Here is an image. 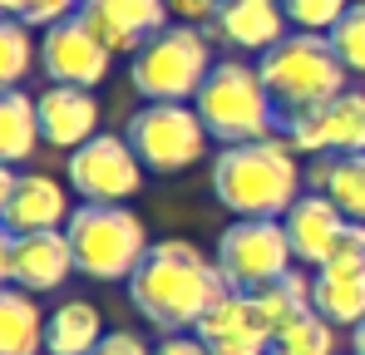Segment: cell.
Here are the masks:
<instances>
[{"instance_id": "f546056e", "label": "cell", "mask_w": 365, "mask_h": 355, "mask_svg": "<svg viewBox=\"0 0 365 355\" xmlns=\"http://www.w3.org/2000/svg\"><path fill=\"white\" fill-rule=\"evenodd\" d=\"M94 355H153V346H148L138 331H109Z\"/></svg>"}, {"instance_id": "7c38bea8", "label": "cell", "mask_w": 365, "mask_h": 355, "mask_svg": "<svg viewBox=\"0 0 365 355\" xmlns=\"http://www.w3.org/2000/svg\"><path fill=\"white\" fill-rule=\"evenodd\" d=\"M74 217L64 182L50 173H20L0 163V227L5 232H60Z\"/></svg>"}, {"instance_id": "8fae6325", "label": "cell", "mask_w": 365, "mask_h": 355, "mask_svg": "<svg viewBox=\"0 0 365 355\" xmlns=\"http://www.w3.org/2000/svg\"><path fill=\"white\" fill-rule=\"evenodd\" d=\"M79 272L74 247L60 232H5L0 237V277L5 287H20L30 296H50Z\"/></svg>"}, {"instance_id": "d4e9b609", "label": "cell", "mask_w": 365, "mask_h": 355, "mask_svg": "<svg viewBox=\"0 0 365 355\" xmlns=\"http://www.w3.org/2000/svg\"><path fill=\"white\" fill-rule=\"evenodd\" d=\"M35 64V40H30V25L5 15L0 20V84L5 89H20V79L30 74Z\"/></svg>"}, {"instance_id": "1f68e13d", "label": "cell", "mask_w": 365, "mask_h": 355, "mask_svg": "<svg viewBox=\"0 0 365 355\" xmlns=\"http://www.w3.org/2000/svg\"><path fill=\"white\" fill-rule=\"evenodd\" d=\"M153 355H212V351H207V341L197 331H178V336H163L153 346Z\"/></svg>"}, {"instance_id": "836d02e7", "label": "cell", "mask_w": 365, "mask_h": 355, "mask_svg": "<svg viewBox=\"0 0 365 355\" xmlns=\"http://www.w3.org/2000/svg\"><path fill=\"white\" fill-rule=\"evenodd\" d=\"M0 10H5V15H20V10H25V0H0Z\"/></svg>"}, {"instance_id": "ac0fdd59", "label": "cell", "mask_w": 365, "mask_h": 355, "mask_svg": "<svg viewBox=\"0 0 365 355\" xmlns=\"http://www.w3.org/2000/svg\"><path fill=\"white\" fill-rule=\"evenodd\" d=\"M287 10L282 0H222L217 5V20H212V35L232 50L247 55H267L277 40H287Z\"/></svg>"}, {"instance_id": "7a4b0ae2", "label": "cell", "mask_w": 365, "mask_h": 355, "mask_svg": "<svg viewBox=\"0 0 365 355\" xmlns=\"http://www.w3.org/2000/svg\"><path fill=\"white\" fill-rule=\"evenodd\" d=\"M302 153L292 148L287 133L232 143L212 158V197L232 217H287L306 192Z\"/></svg>"}, {"instance_id": "cb8c5ba5", "label": "cell", "mask_w": 365, "mask_h": 355, "mask_svg": "<svg viewBox=\"0 0 365 355\" xmlns=\"http://www.w3.org/2000/svg\"><path fill=\"white\" fill-rule=\"evenodd\" d=\"M326 197H331L351 222H365V153H356V158H331Z\"/></svg>"}, {"instance_id": "6da1fadb", "label": "cell", "mask_w": 365, "mask_h": 355, "mask_svg": "<svg viewBox=\"0 0 365 355\" xmlns=\"http://www.w3.org/2000/svg\"><path fill=\"white\" fill-rule=\"evenodd\" d=\"M227 292L217 262H207L192 242L182 237H163L148 247L143 267L128 277V301L133 311L163 331V336H178V331H197V321L207 316V306Z\"/></svg>"}, {"instance_id": "d6986e66", "label": "cell", "mask_w": 365, "mask_h": 355, "mask_svg": "<svg viewBox=\"0 0 365 355\" xmlns=\"http://www.w3.org/2000/svg\"><path fill=\"white\" fill-rule=\"evenodd\" d=\"M316 316L346 331L365 321V257H331L316 272Z\"/></svg>"}, {"instance_id": "277c9868", "label": "cell", "mask_w": 365, "mask_h": 355, "mask_svg": "<svg viewBox=\"0 0 365 355\" xmlns=\"http://www.w3.org/2000/svg\"><path fill=\"white\" fill-rule=\"evenodd\" d=\"M257 69H262V79H267L282 118L306 114V109H316V104H326V99L351 89V69L341 64L331 35L297 30V35L277 40L267 55H257Z\"/></svg>"}, {"instance_id": "8992f818", "label": "cell", "mask_w": 365, "mask_h": 355, "mask_svg": "<svg viewBox=\"0 0 365 355\" xmlns=\"http://www.w3.org/2000/svg\"><path fill=\"white\" fill-rule=\"evenodd\" d=\"M212 64L217 59L202 25H168L153 40H143V50L128 59V79L143 94V104H187L197 99Z\"/></svg>"}, {"instance_id": "44dd1931", "label": "cell", "mask_w": 365, "mask_h": 355, "mask_svg": "<svg viewBox=\"0 0 365 355\" xmlns=\"http://www.w3.org/2000/svg\"><path fill=\"white\" fill-rule=\"evenodd\" d=\"M104 316L94 301H60L50 311V336H45V355H94L104 341Z\"/></svg>"}, {"instance_id": "3957f363", "label": "cell", "mask_w": 365, "mask_h": 355, "mask_svg": "<svg viewBox=\"0 0 365 355\" xmlns=\"http://www.w3.org/2000/svg\"><path fill=\"white\" fill-rule=\"evenodd\" d=\"M192 109L202 114L207 133L232 148V143H257V138H272L277 123H282V109L262 79L257 64H242V59H217L212 74L202 79Z\"/></svg>"}, {"instance_id": "f1b7e54d", "label": "cell", "mask_w": 365, "mask_h": 355, "mask_svg": "<svg viewBox=\"0 0 365 355\" xmlns=\"http://www.w3.org/2000/svg\"><path fill=\"white\" fill-rule=\"evenodd\" d=\"M84 10V0H25V10L15 20H25L30 30H55L64 20H74Z\"/></svg>"}, {"instance_id": "52a82bcc", "label": "cell", "mask_w": 365, "mask_h": 355, "mask_svg": "<svg viewBox=\"0 0 365 355\" xmlns=\"http://www.w3.org/2000/svg\"><path fill=\"white\" fill-rule=\"evenodd\" d=\"M217 272L232 292H262L272 287L277 277L292 272L297 252H292V237L282 217H232L222 237H217Z\"/></svg>"}, {"instance_id": "30bf717a", "label": "cell", "mask_w": 365, "mask_h": 355, "mask_svg": "<svg viewBox=\"0 0 365 355\" xmlns=\"http://www.w3.org/2000/svg\"><path fill=\"white\" fill-rule=\"evenodd\" d=\"M282 133L302 158H356L365 153V89H346L306 114L282 118Z\"/></svg>"}, {"instance_id": "484cf974", "label": "cell", "mask_w": 365, "mask_h": 355, "mask_svg": "<svg viewBox=\"0 0 365 355\" xmlns=\"http://www.w3.org/2000/svg\"><path fill=\"white\" fill-rule=\"evenodd\" d=\"M336 331H341V326H331L326 316L311 311L306 321L287 326V331L277 336L272 355H336Z\"/></svg>"}, {"instance_id": "4dcf8cb0", "label": "cell", "mask_w": 365, "mask_h": 355, "mask_svg": "<svg viewBox=\"0 0 365 355\" xmlns=\"http://www.w3.org/2000/svg\"><path fill=\"white\" fill-rule=\"evenodd\" d=\"M222 0H168V10L178 15L182 25H212Z\"/></svg>"}, {"instance_id": "9c48e42d", "label": "cell", "mask_w": 365, "mask_h": 355, "mask_svg": "<svg viewBox=\"0 0 365 355\" xmlns=\"http://www.w3.org/2000/svg\"><path fill=\"white\" fill-rule=\"evenodd\" d=\"M143 158L119 133H94L84 148L64 158V178L79 202H128L143 187Z\"/></svg>"}, {"instance_id": "9a60e30c", "label": "cell", "mask_w": 365, "mask_h": 355, "mask_svg": "<svg viewBox=\"0 0 365 355\" xmlns=\"http://www.w3.org/2000/svg\"><path fill=\"white\" fill-rule=\"evenodd\" d=\"M79 15L114 55L128 59L143 50V40L168 30V0H84Z\"/></svg>"}, {"instance_id": "4316f807", "label": "cell", "mask_w": 365, "mask_h": 355, "mask_svg": "<svg viewBox=\"0 0 365 355\" xmlns=\"http://www.w3.org/2000/svg\"><path fill=\"white\" fill-rule=\"evenodd\" d=\"M351 5H356V0H282L287 20H292L297 30H306V35H331Z\"/></svg>"}, {"instance_id": "ba28073f", "label": "cell", "mask_w": 365, "mask_h": 355, "mask_svg": "<svg viewBox=\"0 0 365 355\" xmlns=\"http://www.w3.org/2000/svg\"><path fill=\"white\" fill-rule=\"evenodd\" d=\"M123 138L133 143V153L143 158V168L158 178L182 173L197 158H207V123L192 104H143L128 114Z\"/></svg>"}, {"instance_id": "d6a6232c", "label": "cell", "mask_w": 365, "mask_h": 355, "mask_svg": "<svg viewBox=\"0 0 365 355\" xmlns=\"http://www.w3.org/2000/svg\"><path fill=\"white\" fill-rule=\"evenodd\" d=\"M351 355H365V321L351 331Z\"/></svg>"}, {"instance_id": "5b68a950", "label": "cell", "mask_w": 365, "mask_h": 355, "mask_svg": "<svg viewBox=\"0 0 365 355\" xmlns=\"http://www.w3.org/2000/svg\"><path fill=\"white\" fill-rule=\"evenodd\" d=\"M64 237L74 247L79 277H89V282H123V287H128V277L143 267V257L153 247L143 217L128 202H79Z\"/></svg>"}, {"instance_id": "603a6c76", "label": "cell", "mask_w": 365, "mask_h": 355, "mask_svg": "<svg viewBox=\"0 0 365 355\" xmlns=\"http://www.w3.org/2000/svg\"><path fill=\"white\" fill-rule=\"evenodd\" d=\"M257 301V311H262V321L272 326V336H282L287 326H297L306 321L311 311H316V277H306V272H287V277H277L272 287H262V292H252Z\"/></svg>"}, {"instance_id": "2e32d148", "label": "cell", "mask_w": 365, "mask_h": 355, "mask_svg": "<svg viewBox=\"0 0 365 355\" xmlns=\"http://www.w3.org/2000/svg\"><path fill=\"white\" fill-rule=\"evenodd\" d=\"M287 222V237H292V252H297V262L311 267V272H321L331 257H336V247H341V237L351 227V217L326 197V192H306L302 202L282 217Z\"/></svg>"}, {"instance_id": "e0dca14e", "label": "cell", "mask_w": 365, "mask_h": 355, "mask_svg": "<svg viewBox=\"0 0 365 355\" xmlns=\"http://www.w3.org/2000/svg\"><path fill=\"white\" fill-rule=\"evenodd\" d=\"M40 133L50 148H84L94 133H99V99L94 89H74V84H50L40 99Z\"/></svg>"}, {"instance_id": "5bb4252c", "label": "cell", "mask_w": 365, "mask_h": 355, "mask_svg": "<svg viewBox=\"0 0 365 355\" xmlns=\"http://www.w3.org/2000/svg\"><path fill=\"white\" fill-rule=\"evenodd\" d=\"M197 336L207 341L212 355H272V346H277L257 301L247 292H232V287L207 306V316L197 321Z\"/></svg>"}, {"instance_id": "7402d4cb", "label": "cell", "mask_w": 365, "mask_h": 355, "mask_svg": "<svg viewBox=\"0 0 365 355\" xmlns=\"http://www.w3.org/2000/svg\"><path fill=\"white\" fill-rule=\"evenodd\" d=\"M40 143H45V133H40V104L25 89H5V99H0V163L20 168V163L35 158Z\"/></svg>"}, {"instance_id": "83f0119b", "label": "cell", "mask_w": 365, "mask_h": 355, "mask_svg": "<svg viewBox=\"0 0 365 355\" xmlns=\"http://www.w3.org/2000/svg\"><path fill=\"white\" fill-rule=\"evenodd\" d=\"M331 45H336V55L351 74H365V0H356L341 15V25L331 30Z\"/></svg>"}, {"instance_id": "ffe728a7", "label": "cell", "mask_w": 365, "mask_h": 355, "mask_svg": "<svg viewBox=\"0 0 365 355\" xmlns=\"http://www.w3.org/2000/svg\"><path fill=\"white\" fill-rule=\"evenodd\" d=\"M50 336V316L40 311V296L5 287L0 292V355H40Z\"/></svg>"}, {"instance_id": "4fadbf2b", "label": "cell", "mask_w": 365, "mask_h": 355, "mask_svg": "<svg viewBox=\"0 0 365 355\" xmlns=\"http://www.w3.org/2000/svg\"><path fill=\"white\" fill-rule=\"evenodd\" d=\"M40 64L50 74V84H74V89H94L109 79V64H114V50L89 30L84 15L64 20L55 30H45L40 40Z\"/></svg>"}]
</instances>
